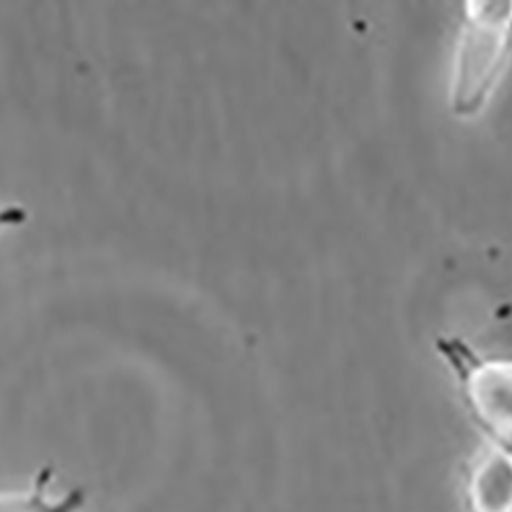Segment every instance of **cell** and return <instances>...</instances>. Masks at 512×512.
I'll use <instances>...</instances> for the list:
<instances>
[{
    "label": "cell",
    "mask_w": 512,
    "mask_h": 512,
    "mask_svg": "<svg viewBox=\"0 0 512 512\" xmlns=\"http://www.w3.org/2000/svg\"><path fill=\"white\" fill-rule=\"evenodd\" d=\"M451 70L449 107L461 119L478 117L510 64L512 3H467Z\"/></svg>",
    "instance_id": "1"
},
{
    "label": "cell",
    "mask_w": 512,
    "mask_h": 512,
    "mask_svg": "<svg viewBox=\"0 0 512 512\" xmlns=\"http://www.w3.org/2000/svg\"><path fill=\"white\" fill-rule=\"evenodd\" d=\"M463 396L492 445L512 453V361H480L461 371Z\"/></svg>",
    "instance_id": "2"
},
{
    "label": "cell",
    "mask_w": 512,
    "mask_h": 512,
    "mask_svg": "<svg viewBox=\"0 0 512 512\" xmlns=\"http://www.w3.org/2000/svg\"><path fill=\"white\" fill-rule=\"evenodd\" d=\"M465 512H512V453L490 445L467 467Z\"/></svg>",
    "instance_id": "3"
},
{
    "label": "cell",
    "mask_w": 512,
    "mask_h": 512,
    "mask_svg": "<svg viewBox=\"0 0 512 512\" xmlns=\"http://www.w3.org/2000/svg\"><path fill=\"white\" fill-rule=\"evenodd\" d=\"M54 476L52 467H44L25 490L0 492V512H82L87 494L76 488L54 496L50 492Z\"/></svg>",
    "instance_id": "4"
},
{
    "label": "cell",
    "mask_w": 512,
    "mask_h": 512,
    "mask_svg": "<svg viewBox=\"0 0 512 512\" xmlns=\"http://www.w3.org/2000/svg\"><path fill=\"white\" fill-rule=\"evenodd\" d=\"M29 218V213L19 203H0V236L9 230L21 228Z\"/></svg>",
    "instance_id": "5"
}]
</instances>
